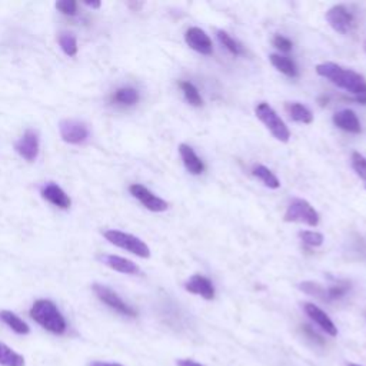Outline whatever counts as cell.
I'll return each mask as SVG.
<instances>
[{
    "label": "cell",
    "instance_id": "obj_1",
    "mask_svg": "<svg viewBox=\"0 0 366 366\" xmlns=\"http://www.w3.org/2000/svg\"><path fill=\"white\" fill-rule=\"evenodd\" d=\"M315 69L319 76L328 79L331 83L345 89L349 94L360 98L366 96V80L362 75L332 62L319 63Z\"/></svg>",
    "mask_w": 366,
    "mask_h": 366
},
{
    "label": "cell",
    "instance_id": "obj_2",
    "mask_svg": "<svg viewBox=\"0 0 366 366\" xmlns=\"http://www.w3.org/2000/svg\"><path fill=\"white\" fill-rule=\"evenodd\" d=\"M30 316L42 328L55 335H63L68 329V322L65 316L52 301H36L30 309Z\"/></svg>",
    "mask_w": 366,
    "mask_h": 366
},
{
    "label": "cell",
    "instance_id": "obj_3",
    "mask_svg": "<svg viewBox=\"0 0 366 366\" xmlns=\"http://www.w3.org/2000/svg\"><path fill=\"white\" fill-rule=\"evenodd\" d=\"M255 115L267 127V130L273 134L274 139L282 144L289 142L291 132L286 123L281 119V116L277 112L273 111L272 106H269V103L266 102L258 103V106L255 108Z\"/></svg>",
    "mask_w": 366,
    "mask_h": 366
},
{
    "label": "cell",
    "instance_id": "obj_4",
    "mask_svg": "<svg viewBox=\"0 0 366 366\" xmlns=\"http://www.w3.org/2000/svg\"><path fill=\"white\" fill-rule=\"evenodd\" d=\"M103 236L106 238V241H109L112 245L122 248L136 256L148 259L151 258V249L149 246L137 236L122 232V231H116V229H109V231L103 232Z\"/></svg>",
    "mask_w": 366,
    "mask_h": 366
},
{
    "label": "cell",
    "instance_id": "obj_5",
    "mask_svg": "<svg viewBox=\"0 0 366 366\" xmlns=\"http://www.w3.org/2000/svg\"><path fill=\"white\" fill-rule=\"evenodd\" d=\"M285 222H298L305 223L310 227H316L319 225V213L316 209L305 199H294L284 216Z\"/></svg>",
    "mask_w": 366,
    "mask_h": 366
},
{
    "label": "cell",
    "instance_id": "obj_6",
    "mask_svg": "<svg viewBox=\"0 0 366 366\" xmlns=\"http://www.w3.org/2000/svg\"><path fill=\"white\" fill-rule=\"evenodd\" d=\"M94 292L96 294V296L109 308H112L113 310H116L118 313L127 316V317H136L137 316V310L134 308H132L130 305H127L115 291H112L111 288L105 286V285H99L95 284L94 285Z\"/></svg>",
    "mask_w": 366,
    "mask_h": 366
},
{
    "label": "cell",
    "instance_id": "obj_7",
    "mask_svg": "<svg viewBox=\"0 0 366 366\" xmlns=\"http://www.w3.org/2000/svg\"><path fill=\"white\" fill-rule=\"evenodd\" d=\"M62 139L69 145H82L89 139V127L86 123L75 119H65L59 123Z\"/></svg>",
    "mask_w": 366,
    "mask_h": 366
},
{
    "label": "cell",
    "instance_id": "obj_8",
    "mask_svg": "<svg viewBox=\"0 0 366 366\" xmlns=\"http://www.w3.org/2000/svg\"><path fill=\"white\" fill-rule=\"evenodd\" d=\"M325 19L329 23V26L336 33H341V34L349 33L352 26H353V20H355L352 12L345 5H335V6H332L327 12Z\"/></svg>",
    "mask_w": 366,
    "mask_h": 366
},
{
    "label": "cell",
    "instance_id": "obj_9",
    "mask_svg": "<svg viewBox=\"0 0 366 366\" xmlns=\"http://www.w3.org/2000/svg\"><path fill=\"white\" fill-rule=\"evenodd\" d=\"M129 192L134 199L139 201L151 212H165L169 208L166 201L152 194L146 187L141 185V183H133V185H130Z\"/></svg>",
    "mask_w": 366,
    "mask_h": 366
},
{
    "label": "cell",
    "instance_id": "obj_10",
    "mask_svg": "<svg viewBox=\"0 0 366 366\" xmlns=\"http://www.w3.org/2000/svg\"><path fill=\"white\" fill-rule=\"evenodd\" d=\"M185 42L195 52L209 56L213 53V43L205 30L199 27H189L185 33Z\"/></svg>",
    "mask_w": 366,
    "mask_h": 366
},
{
    "label": "cell",
    "instance_id": "obj_11",
    "mask_svg": "<svg viewBox=\"0 0 366 366\" xmlns=\"http://www.w3.org/2000/svg\"><path fill=\"white\" fill-rule=\"evenodd\" d=\"M15 149L27 162L36 160V158L39 156V149H40L39 134L34 130H30V129L26 130L25 134L16 142Z\"/></svg>",
    "mask_w": 366,
    "mask_h": 366
},
{
    "label": "cell",
    "instance_id": "obj_12",
    "mask_svg": "<svg viewBox=\"0 0 366 366\" xmlns=\"http://www.w3.org/2000/svg\"><path fill=\"white\" fill-rule=\"evenodd\" d=\"M303 309L306 312V315L313 320L316 325H319L322 328V331H325L328 335L331 336H336L338 335V328L335 327L334 320L327 315V312H324L319 306H316L315 303H305Z\"/></svg>",
    "mask_w": 366,
    "mask_h": 366
},
{
    "label": "cell",
    "instance_id": "obj_13",
    "mask_svg": "<svg viewBox=\"0 0 366 366\" xmlns=\"http://www.w3.org/2000/svg\"><path fill=\"white\" fill-rule=\"evenodd\" d=\"M185 291L194 295H199L206 301H212L215 298V286L203 274H194V277H191L185 282Z\"/></svg>",
    "mask_w": 366,
    "mask_h": 366
},
{
    "label": "cell",
    "instance_id": "obj_14",
    "mask_svg": "<svg viewBox=\"0 0 366 366\" xmlns=\"http://www.w3.org/2000/svg\"><path fill=\"white\" fill-rule=\"evenodd\" d=\"M42 196H43V199H46L49 203L55 205L59 209L66 210L72 205V199L69 198V195L61 187H58L56 183H52V182L43 187Z\"/></svg>",
    "mask_w": 366,
    "mask_h": 366
},
{
    "label": "cell",
    "instance_id": "obj_15",
    "mask_svg": "<svg viewBox=\"0 0 366 366\" xmlns=\"http://www.w3.org/2000/svg\"><path fill=\"white\" fill-rule=\"evenodd\" d=\"M179 155L182 158L183 165H185L187 170L192 175H202L205 172V163L202 159L196 155L194 148H191L187 144L179 145Z\"/></svg>",
    "mask_w": 366,
    "mask_h": 366
},
{
    "label": "cell",
    "instance_id": "obj_16",
    "mask_svg": "<svg viewBox=\"0 0 366 366\" xmlns=\"http://www.w3.org/2000/svg\"><path fill=\"white\" fill-rule=\"evenodd\" d=\"M334 120V125L345 132H349V133H360L362 132V126H360V122L356 116V113L351 109H345V111H341V112H336L332 118Z\"/></svg>",
    "mask_w": 366,
    "mask_h": 366
},
{
    "label": "cell",
    "instance_id": "obj_17",
    "mask_svg": "<svg viewBox=\"0 0 366 366\" xmlns=\"http://www.w3.org/2000/svg\"><path fill=\"white\" fill-rule=\"evenodd\" d=\"M102 262L109 266L111 269L120 272V273H126V274H139L141 273V267L137 266L134 262L122 258V256H116V255H105L102 256Z\"/></svg>",
    "mask_w": 366,
    "mask_h": 366
},
{
    "label": "cell",
    "instance_id": "obj_18",
    "mask_svg": "<svg viewBox=\"0 0 366 366\" xmlns=\"http://www.w3.org/2000/svg\"><path fill=\"white\" fill-rule=\"evenodd\" d=\"M141 95L134 87L130 86H125V87H119L113 92V95L111 98L112 103L119 105V106H133L137 102H139Z\"/></svg>",
    "mask_w": 366,
    "mask_h": 366
},
{
    "label": "cell",
    "instance_id": "obj_19",
    "mask_svg": "<svg viewBox=\"0 0 366 366\" xmlns=\"http://www.w3.org/2000/svg\"><path fill=\"white\" fill-rule=\"evenodd\" d=\"M289 118L298 123L303 125H310L313 122V115L312 112L302 103L299 102H288L285 106Z\"/></svg>",
    "mask_w": 366,
    "mask_h": 366
},
{
    "label": "cell",
    "instance_id": "obj_20",
    "mask_svg": "<svg viewBox=\"0 0 366 366\" xmlns=\"http://www.w3.org/2000/svg\"><path fill=\"white\" fill-rule=\"evenodd\" d=\"M269 61L272 63V66L279 70L281 73H284L285 76L288 77H296L299 73H298V68L295 65V62L286 56H281V55H270L269 56Z\"/></svg>",
    "mask_w": 366,
    "mask_h": 366
},
{
    "label": "cell",
    "instance_id": "obj_21",
    "mask_svg": "<svg viewBox=\"0 0 366 366\" xmlns=\"http://www.w3.org/2000/svg\"><path fill=\"white\" fill-rule=\"evenodd\" d=\"M0 319H2V322H5L12 331H15L19 335H27L30 332V328L27 327L25 320H22L16 313L11 310L0 312Z\"/></svg>",
    "mask_w": 366,
    "mask_h": 366
},
{
    "label": "cell",
    "instance_id": "obj_22",
    "mask_svg": "<svg viewBox=\"0 0 366 366\" xmlns=\"http://www.w3.org/2000/svg\"><path fill=\"white\" fill-rule=\"evenodd\" d=\"M253 176H256L265 187H267L269 189H279L281 188V182L279 179L273 175V172L270 169H267L263 165H256L252 169Z\"/></svg>",
    "mask_w": 366,
    "mask_h": 366
},
{
    "label": "cell",
    "instance_id": "obj_23",
    "mask_svg": "<svg viewBox=\"0 0 366 366\" xmlns=\"http://www.w3.org/2000/svg\"><path fill=\"white\" fill-rule=\"evenodd\" d=\"M0 365L2 366H25V358L9 348L6 343L0 342Z\"/></svg>",
    "mask_w": 366,
    "mask_h": 366
},
{
    "label": "cell",
    "instance_id": "obj_24",
    "mask_svg": "<svg viewBox=\"0 0 366 366\" xmlns=\"http://www.w3.org/2000/svg\"><path fill=\"white\" fill-rule=\"evenodd\" d=\"M179 86H180V90L183 92V96H185V99L189 102V105H192L195 108H201L203 105V99L195 84H192L191 82H180Z\"/></svg>",
    "mask_w": 366,
    "mask_h": 366
},
{
    "label": "cell",
    "instance_id": "obj_25",
    "mask_svg": "<svg viewBox=\"0 0 366 366\" xmlns=\"http://www.w3.org/2000/svg\"><path fill=\"white\" fill-rule=\"evenodd\" d=\"M216 34H217V39H219V42L222 43V46H225V48H226L229 52H231L232 55L239 56V55L244 53V49H242L241 43H238L231 34L226 33L225 30H217Z\"/></svg>",
    "mask_w": 366,
    "mask_h": 366
},
{
    "label": "cell",
    "instance_id": "obj_26",
    "mask_svg": "<svg viewBox=\"0 0 366 366\" xmlns=\"http://www.w3.org/2000/svg\"><path fill=\"white\" fill-rule=\"evenodd\" d=\"M298 288L305 292L306 295H310V296H315L317 299H322V301H328V294H327V288H324L322 285H319L316 282H310V281H306V282H302L298 285Z\"/></svg>",
    "mask_w": 366,
    "mask_h": 366
},
{
    "label": "cell",
    "instance_id": "obj_27",
    "mask_svg": "<svg viewBox=\"0 0 366 366\" xmlns=\"http://www.w3.org/2000/svg\"><path fill=\"white\" fill-rule=\"evenodd\" d=\"M59 44L65 55L76 56L77 55V40L72 33H61L59 34Z\"/></svg>",
    "mask_w": 366,
    "mask_h": 366
},
{
    "label": "cell",
    "instance_id": "obj_28",
    "mask_svg": "<svg viewBox=\"0 0 366 366\" xmlns=\"http://www.w3.org/2000/svg\"><path fill=\"white\" fill-rule=\"evenodd\" d=\"M299 239H301L305 245H308V246H310V248H319V246H322V244H324V241H325V238H324L322 234L315 232V231H302V232H299Z\"/></svg>",
    "mask_w": 366,
    "mask_h": 366
},
{
    "label": "cell",
    "instance_id": "obj_29",
    "mask_svg": "<svg viewBox=\"0 0 366 366\" xmlns=\"http://www.w3.org/2000/svg\"><path fill=\"white\" fill-rule=\"evenodd\" d=\"M351 289V284L349 282H345V281H339L338 284L329 286L327 289V294H328V301H338L341 298H343Z\"/></svg>",
    "mask_w": 366,
    "mask_h": 366
},
{
    "label": "cell",
    "instance_id": "obj_30",
    "mask_svg": "<svg viewBox=\"0 0 366 366\" xmlns=\"http://www.w3.org/2000/svg\"><path fill=\"white\" fill-rule=\"evenodd\" d=\"M351 160H352V169L365 182V189H366V158L359 152H353Z\"/></svg>",
    "mask_w": 366,
    "mask_h": 366
},
{
    "label": "cell",
    "instance_id": "obj_31",
    "mask_svg": "<svg viewBox=\"0 0 366 366\" xmlns=\"http://www.w3.org/2000/svg\"><path fill=\"white\" fill-rule=\"evenodd\" d=\"M56 9L66 16H75L77 12V2L75 0H61L56 4Z\"/></svg>",
    "mask_w": 366,
    "mask_h": 366
},
{
    "label": "cell",
    "instance_id": "obj_32",
    "mask_svg": "<svg viewBox=\"0 0 366 366\" xmlns=\"http://www.w3.org/2000/svg\"><path fill=\"white\" fill-rule=\"evenodd\" d=\"M272 43H273V46L277 49H279L281 52H285V53H289L291 51H292V48H294V43L288 39V37H285V36H282V34H277L273 37V40H272Z\"/></svg>",
    "mask_w": 366,
    "mask_h": 366
},
{
    "label": "cell",
    "instance_id": "obj_33",
    "mask_svg": "<svg viewBox=\"0 0 366 366\" xmlns=\"http://www.w3.org/2000/svg\"><path fill=\"white\" fill-rule=\"evenodd\" d=\"M302 331H303V334L306 335V336H309V339L310 341H313L315 343H319V345H324V339L320 338L309 325H303L302 327Z\"/></svg>",
    "mask_w": 366,
    "mask_h": 366
},
{
    "label": "cell",
    "instance_id": "obj_34",
    "mask_svg": "<svg viewBox=\"0 0 366 366\" xmlns=\"http://www.w3.org/2000/svg\"><path fill=\"white\" fill-rule=\"evenodd\" d=\"M176 363L177 366H205L203 363H199L194 359H179Z\"/></svg>",
    "mask_w": 366,
    "mask_h": 366
},
{
    "label": "cell",
    "instance_id": "obj_35",
    "mask_svg": "<svg viewBox=\"0 0 366 366\" xmlns=\"http://www.w3.org/2000/svg\"><path fill=\"white\" fill-rule=\"evenodd\" d=\"M89 366H123L120 363H109V362H102V360H95L92 362Z\"/></svg>",
    "mask_w": 366,
    "mask_h": 366
},
{
    "label": "cell",
    "instance_id": "obj_36",
    "mask_svg": "<svg viewBox=\"0 0 366 366\" xmlns=\"http://www.w3.org/2000/svg\"><path fill=\"white\" fill-rule=\"evenodd\" d=\"M89 8H95V9H98V8H101V2H84Z\"/></svg>",
    "mask_w": 366,
    "mask_h": 366
},
{
    "label": "cell",
    "instance_id": "obj_37",
    "mask_svg": "<svg viewBox=\"0 0 366 366\" xmlns=\"http://www.w3.org/2000/svg\"><path fill=\"white\" fill-rule=\"evenodd\" d=\"M348 366H360V365H356V363H349Z\"/></svg>",
    "mask_w": 366,
    "mask_h": 366
}]
</instances>
